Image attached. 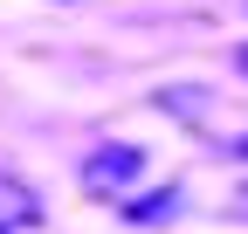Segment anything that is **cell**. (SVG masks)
<instances>
[{"instance_id":"cell-3","label":"cell","mask_w":248,"mask_h":234,"mask_svg":"<svg viewBox=\"0 0 248 234\" xmlns=\"http://www.w3.org/2000/svg\"><path fill=\"white\" fill-rule=\"evenodd\" d=\"M228 214H234V220H248V186H241V193L228 200Z\"/></svg>"},{"instance_id":"cell-4","label":"cell","mask_w":248,"mask_h":234,"mask_svg":"<svg viewBox=\"0 0 248 234\" xmlns=\"http://www.w3.org/2000/svg\"><path fill=\"white\" fill-rule=\"evenodd\" d=\"M234 159H248V138H241V145H234Z\"/></svg>"},{"instance_id":"cell-2","label":"cell","mask_w":248,"mask_h":234,"mask_svg":"<svg viewBox=\"0 0 248 234\" xmlns=\"http://www.w3.org/2000/svg\"><path fill=\"white\" fill-rule=\"evenodd\" d=\"M42 220V200L28 179H14V172H0V234H28Z\"/></svg>"},{"instance_id":"cell-1","label":"cell","mask_w":248,"mask_h":234,"mask_svg":"<svg viewBox=\"0 0 248 234\" xmlns=\"http://www.w3.org/2000/svg\"><path fill=\"white\" fill-rule=\"evenodd\" d=\"M138 165H145L138 145H104V152H90V159H83V186L97 193V200H117L124 186L138 179Z\"/></svg>"},{"instance_id":"cell-5","label":"cell","mask_w":248,"mask_h":234,"mask_svg":"<svg viewBox=\"0 0 248 234\" xmlns=\"http://www.w3.org/2000/svg\"><path fill=\"white\" fill-rule=\"evenodd\" d=\"M241 62H248V55H241Z\"/></svg>"}]
</instances>
